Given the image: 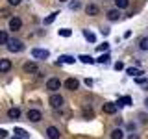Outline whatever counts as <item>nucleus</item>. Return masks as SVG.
Returning a JSON list of instances; mask_svg holds the SVG:
<instances>
[{"label":"nucleus","mask_w":148,"mask_h":139,"mask_svg":"<svg viewBox=\"0 0 148 139\" xmlns=\"http://www.w3.org/2000/svg\"><path fill=\"white\" fill-rule=\"evenodd\" d=\"M6 48L9 50V52H22V50H24V43L18 41V39H8Z\"/></svg>","instance_id":"1"},{"label":"nucleus","mask_w":148,"mask_h":139,"mask_svg":"<svg viewBox=\"0 0 148 139\" xmlns=\"http://www.w3.org/2000/svg\"><path fill=\"white\" fill-rule=\"evenodd\" d=\"M63 102H65V98L59 93H52L50 95V98H48V104H50V108H54V109H58V108H61L63 106Z\"/></svg>","instance_id":"2"},{"label":"nucleus","mask_w":148,"mask_h":139,"mask_svg":"<svg viewBox=\"0 0 148 139\" xmlns=\"http://www.w3.org/2000/svg\"><path fill=\"white\" fill-rule=\"evenodd\" d=\"M61 85H63V82L59 78H48V82H46V89L50 93H58L61 89Z\"/></svg>","instance_id":"3"},{"label":"nucleus","mask_w":148,"mask_h":139,"mask_svg":"<svg viewBox=\"0 0 148 139\" xmlns=\"http://www.w3.org/2000/svg\"><path fill=\"white\" fill-rule=\"evenodd\" d=\"M26 117L30 122H39L41 119H43V113H41L39 109H35V108H32V109H28V113H26Z\"/></svg>","instance_id":"4"},{"label":"nucleus","mask_w":148,"mask_h":139,"mask_svg":"<svg viewBox=\"0 0 148 139\" xmlns=\"http://www.w3.org/2000/svg\"><path fill=\"white\" fill-rule=\"evenodd\" d=\"M22 71H24L26 74H35V72H39V67H37L35 61H26L24 65H22Z\"/></svg>","instance_id":"5"},{"label":"nucleus","mask_w":148,"mask_h":139,"mask_svg":"<svg viewBox=\"0 0 148 139\" xmlns=\"http://www.w3.org/2000/svg\"><path fill=\"white\" fill-rule=\"evenodd\" d=\"M48 56H50V52L45 48H34L32 50V58H35V59H46Z\"/></svg>","instance_id":"6"},{"label":"nucleus","mask_w":148,"mask_h":139,"mask_svg":"<svg viewBox=\"0 0 148 139\" xmlns=\"http://www.w3.org/2000/svg\"><path fill=\"white\" fill-rule=\"evenodd\" d=\"M102 111H104L106 115H115V113H117V104H113V102H106V104H102Z\"/></svg>","instance_id":"7"},{"label":"nucleus","mask_w":148,"mask_h":139,"mask_svg":"<svg viewBox=\"0 0 148 139\" xmlns=\"http://www.w3.org/2000/svg\"><path fill=\"white\" fill-rule=\"evenodd\" d=\"M63 85H65V87H67V89H69V91H76V89H78V87H80V82H78V80H76V78H67V80H65V82H63Z\"/></svg>","instance_id":"8"},{"label":"nucleus","mask_w":148,"mask_h":139,"mask_svg":"<svg viewBox=\"0 0 148 139\" xmlns=\"http://www.w3.org/2000/svg\"><path fill=\"white\" fill-rule=\"evenodd\" d=\"M21 28H22V21L18 17H11V19H9V30H11V32H18Z\"/></svg>","instance_id":"9"},{"label":"nucleus","mask_w":148,"mask_h":139,"mask_svg":"<svg viewBox=\"0 0 148 139\" xmlns=\"http://www.w3.org/2000/svg\"><path fill=\"white\" fill-rule=\"evenodd\" d=\"M106 17H108V21H109V22H117L119 19H120V9H117V8L109 9V11L106 13Z\"/></svg>","instance_id":"10"},{"label":"nucleus","mask_w":148,"mask_h":139,"mask_svg":"<svg viewBox=\"0 0 148 139\" xmlns=\"http://www.w3.org/2000/svg\"><path fill=\"white\" fill-rule=\"evenodd\" d=\"M46 137L48 139H59L61 137V132H59V128H56V126H48L46 128Z\"/></svg>","instance_id":"11"},{"label":"nucleus","mask_w":148,"mask_h":139,"mask_svg":"<svg viewBox=\"0 0 148 139\" xmlns=\"http://www.w3.org/2000/svg\"><path fill=\"white\" fill-rule=\"evenodd\" d=\"M11 67H13V65H11V59H8V58H0V72H9V71H11Z\"/></svg>","instance_id":"12"},{"label":"nucleus","mask_w":148,"mask_h":139,"mask_svg":"<svg viewBox=\"0 0 148 139\" xmlns=\"http://www.w3.org/2000/svg\"><path fill=\"white\" fill-rule=\"evenodd\" d=\"M85 13L89 17H96L100 13V8L96 6V4H87V6H85Z\"/></svg>","instance_id":"13"},{"label":"nucleus","mask_w":148,"mask_h":139,"mask_svg":"<svg viewBox=\"0 0 148 139\" xmlns=\"http://www.w3.org/2000/svg\"><path fill=\"white\" fill-rule=\"evenodd\" d=\"M18 117H21V109H18V108H9L8 109V119H13V120H15Z\"/></svg>","instance_id":"14"},{"label":"nucleus","mask_w":148,"mask_h":139,"mask_svg":"<svg viewBox=\"0 0 148 139\" xmlns=\"http://www.w3.org/2000/svg\"><path fill=\"white\" fill-rule=\"evenodd\" d=\"M13 133H15V137H18V139H28L30 137V133H28L26 130H22V128H15Z\"/></svg>","instance_id":"15"},{"label":"nucleus","mask_w":148,"mask_h":139,"mask_svg":"<svg viewBox=\"0 0 148 139\" xmlns=\"http://www.w3.org/2000/svg\"><path fill=\"white\" fill-rule=\"evenodd\" d=\"M115 8H117V9H126V8H130V0H115Z\"/></svg>","instance_id":"16"},{"label":"nucleus","mask_w":148,"mask_h":139,"mask_svg":"<svg viewBox=\"0 0 148 139\" xmlns=\"http://www.w3.org/2000/svg\"><path fill=\"white\" fill-rule=\"evenodd\" d=\"M139 50H143V52L148 50V37H141L139 39Z\"/></svg>","instance_id":"17"},{"label":"nucleus","mask_w":148,"mask_h":139,"mask_svg":"<svg viewBox=\"0 0 148 139\" xmlns=\"http://www.w3.org/2000/svg\"><path fill=\"white\" fill-rule=\"evenodd\" d=\"M111 139H124V132L120 128H115L113 132H111Z\"/></svg>","instance_id":"18"},{"label":"nucleus","mask_w":148,"mask_h":139,"mask_svg":"<svg viewBox=\"0 0 148 139\" xmlns=\"http://www.w3.org/2000/svg\"><path fill=\"white\" fill-rule=\"evenodd\" d=\"M76 59L72 58V56H61L59 58V61H58V65H61V63H74Z\"/></svg>","instance_id":"19"},{"label":"nucleus","mask_w":148,"mask_h":139,"mask_svg":"<svg viewBox=\"0 0 148 139\" xmlns=\"http://www.w3.org/2000/svg\"><path fill=\"white\" fill-rule=\"evenodd\" d=\"M130 104H132V96H122V98H119L117 108L119 106H130Z\"/></svg>","instance_id":"20"},{"label":"nucleus","mask_w":148,"mask_h":139,"mask_svg":"<svg viewBox=\"0 0 148 139\" xmlns=\"http://www.w3.org/2000/svg\"><path fill=\"white\" fill-rule=\"evenodd\" d=\"M78 59H80L82 63H89V65H91V63H95V59H92L91 56H87V54H82V56H80Z\"/></svg>","instance_id":"21"},{"label":"nucleus","mask_w":148,"mask_h":139,"mask_svg":"<svg viewBox=\"0 0 148 139\" xmlns=\"http://www.w3.org/2000/svg\"><path fill=\"white\" fill-rule=\"evenodd\" d=\"M83 117H85V119H92V117H95V111H92L91 108H83Z\"/></svg>","instance_id":"22"},{"label":"nucleus","mask_w":148,"mask_h":139,"mask_svg":"<svg viewBox=\"0 0 148 139\" xmlns=\"http://www.w3.org/2000/svg\"><path fill=\"white\" fill-rule=\"evenodd\" d=\"M126 72L130 74V76H139V74H143V71H139V69H133V67L126 69Z\"/></svg>","instance_id":"23"},{"label":"nucleus","mask_w":148,"mask_h":139,"mask_svg":"<svg viewBox=\"0 0 148 139\" xmlns=\"http://www.w3.org/2000/svg\"><path fill=\"white\" fill-rule=\"evenodd\" d=\"M58 15H59L58 11H56V13H52V15H48V17L45 19V24H52V22L56 21V17H58Z\"/></svg>","instance_id":"24"},{"label":"nucleus","mask_w":148,"mask_h":139,"mask_svg":"<svg viewBox=\"0 0 148 139\" xmlns=\"http://www.w3.org/2000/svg\"><path fill=\"white\" fill-rule=\"evenodd\" d=\"M8 39H9L8 34H6L4 30H0V45H6V43H8Z\"/></svg>","instance_id":"25"},{"label":"nucleus","mask_w":148,"mask_h":139,"mask_svg":"<svg viewBox=\"0 0 148 139\" xmlns=\"http://www.w3.org/2000/svg\"><path fill=\"white\" fill-rule=\"evenodd\" d=\"M83 37H85L87 41H91V43H95V34H91V32L83 30Z\"/></svg>","instance_id":"26"},{"label":"nucleus","mask_w":148,"mask_h":139,"mask_svg":"<svg viewBox=\"0 0 148 139\" xmlns=\"http://www.w3.org/2000/svg\"><path fill=\"white\" fill-rule=\"evenodd\" d=\"M59 35H61V37H71L72 32L69 30V28H61V30H59Z\"/></svg>","instance_id":"27"},{"label":"nucleus","mask_w":148,"mask_h":139,"mask_svg":"<svg viewBox=\"0 0 148 139\" xmlns=\"http://www.w3.org/2000/svg\"><path fill=\"white\" fill-rule=\"evenodd\" d=\"M96 61H98V63H109V54H102Z\"/></svg>","instance_id":"28"},{"label":"nucleus","mask_w":148,"mask_h":139,"mask_svg":"<svg viewBox=\"0 0 148 139\" xmlns=\"http://www.w3.org/2000/svg\"><path fill=\"white\" fill-rule=\"evenodd\" d=\"M135 82L139 83V85H146V87H148V80H146V78H137Z\"/></svg>","instance_id":"29"},{"label":"nucleus","mask_w":148,"mask_h":139,"mask_svg":"<svg viewBox=\"0 0 148 139\" xmlns=\"http://www.w3.org/2000/svg\"><path fill=\"white\" fill-rule=\"evenodd\" d=\"M69 8H71V9H80V2H76V0H74V2L69 4Z\"/></svg>","instance_id":"30"},{"label":"nucleus","mask_w":148,"mask_h":139,"mask_svg":"<svg viewBox=\"0 0 148 139\" xmlns=\"http://www.w3.org/2000/svg\"><path fill=\"white\" fill-rule=\"evenodd\" d=\"M122 69H124V63L122 61H117V63H115V71H122Z\"/></svg>","instance_id":"31"},{"label":"nucleus","mask_w":148,"mask_h":139,"mask_svg":"<svg viewBox=\"0 0 148 139\" xmlns=\"http://www.w3.org/2000/svg\"><path fill=\"white\" fill-rule=\"evenodd\" d=\"M108 48H109V43H104V45H100V46H98V50H100V52H106Z\"/></svg>","instance_id":"32"},{"label":"nucleus","mask_w":148,"mask_h":139,"mask_svg":"<svg viewBox=\"0 0 148 139\" xmlns=\"http://www.w3.org/2000/svg\"><path fill=\"white\" fill-rule=\"evenodd\" d=\"M0 15H2L4 19H9V11L8 9H0Z\"/></svg>","instance_id":"33"},{"label":"nucleus","mask_w":148,"mask_h":139,"mask_svg":"<svg viewBox=\"0 0 148 139\" xmlns=\"http://www.w3.org/2000/svg\"><path fill=\"white\" fill-rule=\"evenodd\" d=\"M21 2H22V0H8V4H9V6H18Z\"/></svg>","instance_id":"34"},{"label":"nucleus","mask_w":148,"mask_h":139,"mask_svg":"<svg viewBox=\"0 0 148 139\" xmlns=\"http://www.w3.org/2000/svg\"><path fill=\"white\" fill-rule=\"evenodd\" d=\"M8 137V132H6V130H2V128H0V139H6Z\"/></svg>","instance_id":"35"},{"label":"nucleus","mask_w":148,"mask_h":139,"mask_svg":"<svg viewBox=\"0 0 148 139\" xmlns=\"http://www.w3.org/2000/svg\"><path fill=\"white\" fill-rule=\"evenodd\" d=\"M128 139H139V136H137V133H130Z\"/></svg>","instance_id":"36"},{"label":"nucleus","mask_w":148,"mask_h":139,"mask_svg":"<svg viewBox=\"0 0 148 139\" xmlns=\"http://www.w3.org/2000/svg\"><path fill=\"white\" fill-rule=\"evenodd\" d=\"M85 85H89V87L92 85V80H91V78H87V80H85Z\"/></svg>","instance_id":"37"},{"label":"nucleus","mask_w":148,"mask_h":139,"mask_svg":"<svg viewBox=\"0 0 148 139\" xmlns=\"http://www.w3.org/2000/svg\"><path fill=\"white\" fill-rule=\"evenodd\" d=\"M145 106H146V109H148V96H146V100H145Z\"/></svg>","instance_id":"38"},{"label":"nucleus","mask_w":148,"mask_h":139,"mask_svg":"<svg viewBox=\"0 0 148 139\" xmlns=\"http://www.w3.org/2000/svg\"><path fill=\"white\" fill-rule=\"evenodd\" d=\"M59 2H67V0H59Z\"/></svg>","instance_id":"39"},{"label":"nucleus","mask_w":148,"mask_h":139,"mask_svg":"<svg viewBox=\"0 0 148 139\" xmlns=\"http://www.w3.org/2000/svg\"><path fill=\"white\" fill-rule=\"evenodd\" d=\"M13 139H18V137H13Z\"/></svg>","instance_id":"40"}]
</instances>
